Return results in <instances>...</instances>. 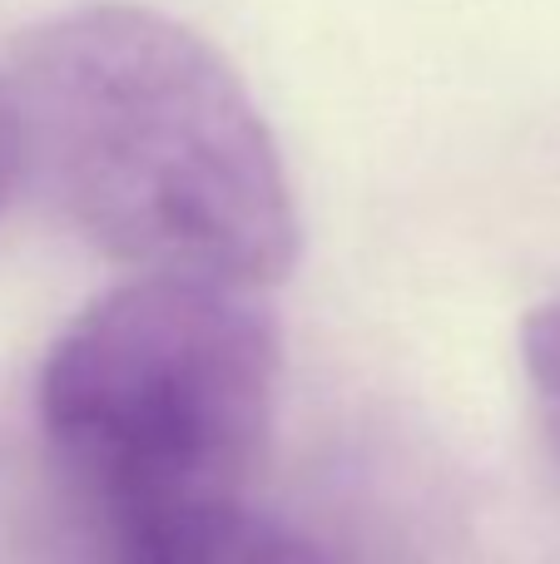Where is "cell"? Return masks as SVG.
Segmentation results:
<instances>
[{"mask_svg": "<svg viewBox=\"0 0 560 564\" xmlns=\"http://www.w3.org/2000/svg\"><path fill=\"white\" fill-rule=\"evenodd\" d=\"M10 198L139 273L278 288L303 218L228 55L139 0H85L0 55Z\"/></svg>", "mask_w": 560, "mask_h": 564, "instance_id": "obj_1", "label": "cell"}, {"mask_svg": "<svg viewBox=\"0 0 560 564\" xmlns=\"http://www.w3.org/2000/svg\"><path fill=\"white\" fill-rule=\"evenodd\" d=\"M273 307L258 288L139 273L69 317L35 416L99 540L244 500L278 416Z\"/></svg>", "mask_w": 560, "mask_h": 564, "instance_id": "obj_2", "label": "cell"}, {"mask_svg": "<svg viewBox=\"0 0 560 564\" xmlns=\"http://www.w3.org/2000/svg\"><path fill=\"white\" fill-rule=\"evenodd\" d=\"M105 564H333L313 540L278 525L248 500L184 510L99 540Z\"/></svg>", "mask_w": 560, "mask_h": 564, "instance_id": "obj_3", "label": "cell"}, {"mask_svg": "<svg viewBox=\"0 0 560 564\" xmlns=\"http://www.w3.org/2000/svg\"><path fill=\"white\" fill-rule=\"evenodd\" d=\"M521 367H526V391H531L541 436H546V446H551V456L560 466V297L526 312Z\"/></svg>", "mask_w": 560, "mask_h": 564, "instance_id": "obj_4", "label": "cell"}, {"mask_svg": "<svg viewBox=\"0 0 560 564\" xmlns=\"http://www.w3.org/2000/svg\"><path fill=\"white\" fill-rule=\"evenodd\" d=\"M10 198V159H6V124H0V208Z\"/></svg>", "mask_w": 560, "mask_h": 564, "instance_id": "obj_5", "label": "cell"}]
</instances>
